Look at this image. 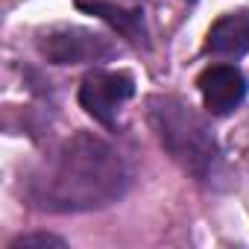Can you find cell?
I'll use <instances>...</instances> for the list:
<instances>
[{
	"label": "cell",
	"mask_w": 249,
	"mask_h": 249,
	"mask_svg": "<svg viewBox=\"0 0 249 249\" xmlns=\"http://www.w3.org/2000/svg\"><path fill=\"white\" fill-rule=\"evenodd\" d=\"M132 185L120 153L91 132H76L53 147L27 176V196L41 211L73 214L117 202Z\"/></svg>",
	"instance_id": "cell-1"
},
{
	"label": "cell",
	"mask_w": 249,
	"mask_h": 249,
	"mask_svg": "<svg viewBox=\"0 0 249 249\" xmlns=\"http://www.w3.org/2000/svg\"><path fill=\"white\" fill-rule=\"evenodd\" d=\"M147 120L176 164H182L199 182L217 179L220 147L202 114H196L179 97L156 94L147 100Z\"/></svg>",
	"instance_id": "cell-2"
},
{
	"label": "cell",
	"mask_w": 249,
	"mask_h": 249,
	"mask_svg": "<svg viewBox=\"0 0 249 249\" xmlns=\"http://www.w3.org/2000/svg\"><path fill=\"white\" fill-rule=\"evenodd\" d=\"M38 50L53 65H82V62H106L117 53V47L85 27H53L41 33Z\"/></svg>",
	"instance_id": "cell-3"
},
{
	"label": "cell",
	"mask_w": 249,
	"mask_h": 249,
	"mask_svg": "<svg viewBox=\"0 0 249 249\" xmlns=\"http://www.w3.org/2000/svg\"><path fill=\"white\" fill-rule=\"evenodd\" d=\"M135 94V79L123 71H88L79 82V106L100 120L103 126H111L120 106Z\"/></svg>",
	"instance_id": "cell-4"
},
{
	"label": "cell",
	"mask_w": 249,
	"mask_h": 249,
	"mask_svg": "<svg viewBox=\"0 0 249 249\" xmlns=\"http://www.w3.org/2000/svg\"><path fill=\"white\" fill-rule=\"evenodd\" d=\"M196 85H199L205 108L211 114H217V117L231 114L246 100V91H249L246 76L234 65H211V68H205L199 73Z\"/></svg>",
	"instance_id": "cell-5"
},
{
	"label": "cell",
	"mask_w": 249,
	"mask_h": 249,
	"mask_svg": "<svg viewBox=\"0 0 249 249\" xmlns=\"http://www.w3.org/2000/svg\"><path fill=\"white\" fill-rule=\"evenodd\" d=\"M205 53L220 59H240L243 53H249V15H223L205 36Z\"/></svg>",
	"instance_id": "cell-6"
},
{
	"label": "cell",
	"mask_w": 249,
	"mask_h": 249,
	"mask_svg": "<svg viewBox=\"0 0 249 249\" xmlns=\"http://www.w3.org/2000/svg\"><path fill=\"white\" fill-rule=\"evenodd\" d=\"M76 6L103 18L106 24H111L123 38H129L135 44H147V30H144V12L138 9H120L114 3H103V0H76Z\"/></svg>",
	"instance_id": "cell-7"
},
{
	"label": "cell",
	"mask_w": 249,
	"mask_h": 249,
	"mask_svg": "<svg viewBox=\"0 0 249 249\" xmlns=\"http://www.w3.org/2000/svg\"><path fill=\"white\" fill-rule=\"evenodd\" d=\"M9 249H65V240L56 237V234H44V231H36V234H21L9 243Z\"/></svg>",
	"instance_id": "cell-8"
}]
</instances>
